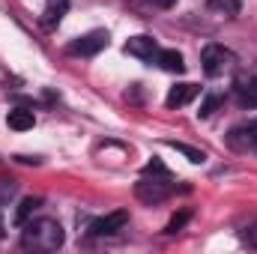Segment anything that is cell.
Here are the masks:
<instances>
[{"mask_svg": "<svg viewBox=\"0 0 257 254\" xmlns=\"http://www.w3.org/2000/svg\"><path fill=\"white\" fill-rule=\"evenodd\" d=\"M21 245L33 248V251H57L63 245V227L54 218H36L24 224L21 233Z\"/></svg>", "mask_w": 257, "mask_h": 254, "instance_id": "obj_1", "label": "cell"}, {"mask_svg": "<svg viewBox=\"0 0 257 254\" xmlns=\"http://www.w3.org/2000/svg\"><path fill=\"white\" fill-rule=\"evenodd\" d=\"M171 194V177H156V174H144L135 183V197L144 203H162Z\"/></svg>", "mask_w": 257, "mask_h": 254, "instance_id": "obj_2", "label": "cell"}, {"mask_svg": "<svg viewBox=\"0 0 257 254\" xmlns=\"http://www.w3.org/2000/svg\"><path fill=\"white\" fill-rule=\"evenodd\" d=\"M200 63H203V72L209 78H218V75H224L227 69L236 66V54L224 45H206L203 54H200Z\"/></svg>", "mask_w": 257, "mask_h": 254, "instance_id": "obj_3", "label": "cell"}, {"mask_svg": "<svg viewBox=\"0 0 257 254\" xmlns=\"http://www.w3.org/2000/svg\"><path fill=\"white\" fill-rule=\"evenodd\" d=\"M102 48H108V30H90L66 45V54L72 57H96Z\"/></svg>", "mask_w": 257, "mask_h": 254, "instance_id": "obj_4", "label": "cell"}, {"mask_svg": "<svg viewBox=\"0 0 257 254\" xmlns=\"http://www.w3.org/2000/svg\"><path fill=\"white\" fill-rule=\"evenodd\" d=\"M233 93H236V102L242 108H257V66L251 69H242L233 81Z\"/></svg>", "mask_w": 257, "mask_h": 254, "instance_id": "obj_5", "label": "cell"}, {"mask_svg": "<svg viewBox=\"0 0 257 254\" xmlns=\"http://www.w3.org/2000/svg\"><path fill=\"white\" fill-rule=\"evenodd\" d=\"M227 147L236 153H257V117L242 123V126L230 129L227 135Z\"/></svg>", "mask_w": 257, "mask_h": 254, "instance_id": "obj_6", "label": "cell"}, {"mask_svg": "<svg viewBox=\"0 0 257 254\" xmlns=\"http://www.w3.org/2000/svg\"><path fill=\"white\" fill-rule=\"evenodd\" d=\"M123 51H126L128 57H138V60L156 63V57H159V51H162V48H159V42H156L153 36H144V33H141V36H132V39H128Z\"/></svg>", "mask_w": 257, "mask_h": 254, "instance_id": "obj_7", "label": "cell"}, {"mask_svg": "<svg viewBox=\"0 0 257 254\" xmlns=\"http://www.w3.org/2000/svg\"><path fill=\"white\" fill-rule=\"evenodd\" d=\"M128 221V212L126 209H117V212H108V215H102V218H96L93 224H90V236H111V233H117V230H123Z\"/></svg>", "mask_w": 257, "mask_h": 254, "instance_id": "obj_8", "label": "cell"}, {"mask_svg": "<svg viewBox=\"0 0 257 254\" xmlns=\"http://www.w3.org/2000/svg\"><path fill=\"white\" fill-rule=\"evenodd\" d=\"M197 93H200V87H197V84H177V87H171V93H168L165 105H168V108H183V105H189V102H192Z\"/></svg>", "mask_w": 257, "mask_h": 254, "instance_id": "obj_9", "label": "cell"}, {"mask_svg": "<svg viewBox=\"0 0 257 254\" xmlns=\"http://www.w3.org/2000/svg\"><path fill=\"white\" fill-rule=\"evenodd\" d=\"M69 12V0H45V12H42V24L45 27H57Z\"/></svg>", "mask_w": 257, "mask_h": 254, "instance_id": "obj_10", "label": "cell"}, {"mask_svg": "<svg viewBox=\"0 0 257 254\" xmlns=\"http://www.w3.org/2000/svg\"><path fill=\"white\" fill-rule=\"evenodd\" d=\"M156 63L162 66L165 72H174V75L186 72V60H183V54H180V51H174V48H165V51H159Z\"/></svg>", "mask_w": 257, "mask_h": 254, "instance_id": "obj_11", "label": "cell"}, {"mask_svg": "<svg viewBox=\"0 0 257 254\" xmlns=\"http://www.w3.org/2000/svg\"><path fill=\"white\" fill-rule=\"evenodd\" d=\"M36 126V117H33V111H27V108H15V111H9V129H15V132H27V129Z\"/></svg>", "mask_w": 257, "mask_h": 254, "instance_id": "obj_12", "label": "cell"}, {"mask_svg": "<svg viewBox=\"0 0 257 254\" xmlns=\"http://www.w3.org/2000/svg\"><path fill=\"white\" fill-rule=\"evenodd\" d=\"M39 206H42V200H39V197H24V200L18 203V212H15V224H18V227H24V224L30 221V215H33Z\"/></svg>", "mask_w": 257, "mask_h": 254, "instance_id": "obj_13", "label": "cell"}, {"mask_svg": "<svg viewBox=\"0 0 257 254\" xmlns=\"http://www.w3.org/2000/svg\"><path fill=\"white\" fill-rule=\"evenodd\" d=\"M168 147H174L177 153H183L192 165H200V162L206 159V153H203V150H194V147H189V144H180V141H168Z\"/></svg>", "mask_w": 257, "mask_h": 254, "instance_id": "obj_14", "label": "cell"}, {"mask_svg": "<svg viewBox=\"0 0 257 254\" xmlns=\"http://www.w3.org/2000/svg\"><path fill=\"white\" fill-rule=\"evenodd\" d=\"M206 6L212 12H221V15H236L239 6H242V0H206Z\"/></svg>", "mask_w": 257, "mask_h": 254, "instance_id": "obj_15", "label": "cell"}, {"mask_svg": "<svg viewBox=\"0 0 257 254\" xmlns=\"http://www.w3.org/2000/svg\"><path fill=\"white\" fill-rule=\"evenodd\" d=\"M189 218H192V209H180V212L168 221V227H165V230H168V233H180V230L189 224Z\"/></svg>", "mask_w": 257, "mask_h": 254, "instance_id": "obj_16", "label": "cell"}, {"mask_svg": "<svg viewBox=\"0 0 257 254\" xmlns=\"http://www.w3.org/2000/svg\"><path fill=\"white\" fill-rule=\"evenodd\" d=\"M144 174H156V177H171V171L159 162V159H153V162H147L144 165Z\"/></svg>", "mask_w": 257, "mask_h": 254, "instance_id": "obj_17", "label": "cell"}, {"mask_svg": "<svg viewBox=\"0 0 257 254\" xmlns=\"http://www.w3.org/2000/svg\"><path fill=\"white\" fill-rule=\"evenodd\" d=\"M218 105H221V96H209V99L200 105V111H197V114H200V117H209V114H212Z\"/></svg>", "mask_w": 257, "mask_h": 254, "instance_id": "obj_18", "label": "cell"}, {"mask_svg": "<svg viewBox=\"0 0 257 254\" xmlns=\"http://www.w3.org/2000/svg\"><path fill=\"white\" fill-rule=\"evenodd\" d=\"M150 3H153V6H159V9H171L177 0H150Z\"/></svg>", "mask_w": 257, "mask_h": 254, "instance_id": "obj_19", "label": "cell"}, {"mask_svg": "<svg viewBox=\"0 0 257 254\" xmlns=\"http://www.w3.org/2000/svg\"><path fill=\"white\" fill-rule=\"evenodd\" d=\"M3 233H6V227H3V218H0V239H3Z\"/></svg>", "mask_w": 257, "mask_h": 254, "instance_id": "obj_20", "label": "cell"}]
</instances>
